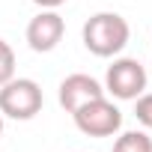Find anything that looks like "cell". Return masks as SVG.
Instances as JSON below:
<instances>
[{
    "label": "cell",
    "mask_w": 152,
    "mask_h": 152,
    "mask_svg": "<svg viewBox=\"0 0 152 152\" xmlns=\"http://www.w3.org/2000/svg\"><path fill=\"white\" fill-rule=\"evenodd\" d=\"M84 48L96 57H116L128 39H131V27L119 12H96L87 24H84Z\"/></svg>",
    "instance_id": "obj_1"
},
{
    "label": "cell",
    "mask_w": 152,
    "mask_h": 152,
    "mask_svg": "<svg viewBox=\"0 0 152 152\" xmlns=\"http://www.w3.org/2000/svg\"><path fill=\"white\" fill-rule=\"evenodd\" d=\"M45 104L42 87L33 78H12L0 87V113L9 119H33Z\"/></svg>",
    "instance_id": "obj_2"
},
{
    "label": "cell",
    "mask_w": 152,
    "mask_h": 152,
    "mask_svg": "<svg viewBox=\"0 0 152 152\" xmlns=\"http://www.w3.org/2000/svg\"><path fill=\"white\" fill-rule=\"evenodd\" d=\"M72 119L78 125V131L87 134V137H110L122 128V110L113 102H107L104 96L81 104L72 113Z\"/></svg>",
    "instance_id": "obj_3"
},
{
    "label": "cell",
    "mask_w": 152,
    "mask_h": 152,
    "mask_svg": "<svg viewBox=\"0 0 152 152\" xmlns=\"http://www.w3.org/2000/svg\"><path fill=\"white\" fill-rule=\"evenodd\" d=\"M146 69L140 60L134 57H119L107 66L104 75V93H110L119 102H134L143 90H146Z\"/></svg>",
    "instance_id": "obj_4"
},
{
    "label": "cell",
    "mask_w": 152,
    "mask_h": 152,
    "mask_svg": "<svg viewBox=\"0 0 152 152\" xmlns=\"http://www.w3.org/2000/svg\"><path fill=\"white\" fill-rule=\"evenodd\" d=\"M66 33V21L57 9H42L36 18H30L27 24V45L36 51V54H48L60 45Z\"/></svg>",
    "instance_id": "obj_5"
},
{
    "label": "cell",
    "mask_w": 152,
    "mask_h": 152,
    "mask_svg": "<svg viewBox=\"0 0 152 152\" xmlns=\"http://www.w3.org/2000/svg\"><path fill=\"white\" fill-rule=\"evenodd\" d=\"M102 96H104V87L96 78L84 75V72L69 75V78L60 84V104L66 107V113H75L81 104H87L93 99H102Z\"/></svg>",
    "instance_id": "obj_6"
},
{
    "label": "cell",
    "mask_w": 152,
    "mask_h": 152,
    "mask_svg": "<svg viewBox=\"0 0 152 152\" xmlns=\"http://www.w3.org/2000/svg\"><path fill=\"white\" fill-rule=\"evenodd\" d=\"M113 152H152V137L146 131H122L113 140Z\"/></svg>",
    "instance_id": "obj_7"
},
{
    "label": "cell",
    "mask_w": 152,
    "mask_h": 152,
    "mask_svg": "<svg viewBox=\"0 0 152 152\" xmlns=\"http://www.w3.org/2000/svg\"><path fill=\"white\" fill-rule=\"evenodd\" d=\"M15 78V51L6 39H0V87Z\"/></svg>",
    "instance_id": "obj_8"
},
{
    "label": "cell",
    "mask_w": 152,
    "mask_h": 152,
    "mask_svg": "<svg viewBox=\"0 0 152 152\" xmlns=\"http://www.w3.org/2000/svg\"><path fill=\"white\" fill-rule=\"evenodd\" d=\"M134 116L143 128H152V93H140L134 99Z\"/></svg>",
    "instance_id": "obj_9"
},
{
    "label": "cell",
    "mask_w": 152,
    "mask_h": 152,
    "mask_svg": "<svg viewBox=\"0 0 152 152\" xmlns=\"http://www.w3.org/2000/svg\"><path fill=\"white\" fill-rule=\"evenodd\" d=\"M36 6H42V9H57V6H63L66 0H33Z\"/></svg>",
    "instance_id": "obj_10"
},
{
    "label": "cell",
    "mask_w": 152,
    "mask_h": 152,
    "mask_svg": "<svg viewBox=\"0 0 152 152\" xmlns=\"http://www.w3.org/2000/svg\"><path fill=\"white\" fill-rule=\"evenodd\" d=\"M0 134H3V113H0Z\"/></svg>",
    "instance_id": "obj_11"
}]
</instances>
